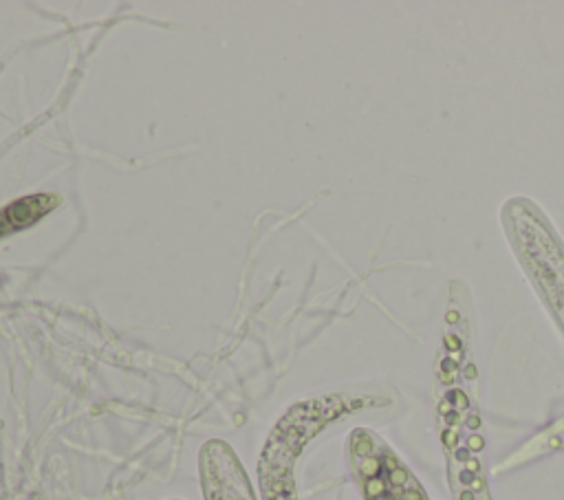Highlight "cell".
Listing matches in <instances>:
<instances>
[{
    "instance_id": "1",
    "label": "cell",
    "mask_w": 564,
    "mask_h": 500,
    "mask_svg": "<svg viewBox=\"0 0 564 500\" xmlns=\"http://www.w3.org/2000/svg\"><path fill=\"white\" fill-rule=\"evenodd\" d=\"M57 203H60V198L55 194H35L7 205L0 210V238L33 225L51 210H55Z\"/></svg>"
},
{
    "instance_id": "2",
    "label": "cell",
    "mask_w": 564,
    "mask_h": 500,
    "mask_svg": "<svg viewBox=\"0 0 564 500\" xmlns=\"http://www.w3.org/2000/svg\"><path fill=\"white\" fill-rule=\"evenodd\" d=\"M353 452L357 456H370L372 454V441L364 434V432H357V436L353 439Z\"/></svg>"
},
{
    "instance_id": "3",
    "label": "cell",
    "mask_w": 564,
    "mask_h": 500,
    "mask_svg": "<svg viewBox=\"0 0 564 500\" xmlns=\"http://www.w3.org/2000/svg\"><path fill=\"white\" fill-rule=\"evenodd\" d=\"M379 469H382V463H379V459H375V456H364L362 463H360V472H362V476H366V478H375V476L379 474Z\"/></svg>"
},
{
    "instance_id": "4",
    "label": "cell",
    "mask_w": 564,
    "mask_h": 500,
    "mask_svg": "<svg viewBox=\"0 0 564 500\" xmlns=\"http://www.w3.org/2000/svg\"><path fill=\"white\" fill-rule=\"evenodd\" d=\"M384 491H386V483L382 478H368V483H366V494H368L370 500H377V498H382L384 496Z\"/></svg>"
},
{
    "instance_id": "5",
    "label": "cell",
    "mask_w": 564,
    "mask_h": 500,
    "mask_svg": "<svg viewBox=\"0 0 564 500\" xmlns=\"http://www.w3.org/2000/svg\"><path fill=\"white\" fill-rule=\"evenodd\" d=\"M406 478H408V474H406V469H401V467H397V469H392V472H390V483L392 485H404Z\"/></svg>"
},
{
    "instance_id": "6",
    "label": "cell",
    "mask_w": 564,
    "mask_h": 500,
    "mask_svg": "<svg viewBox=\"0 0 564 500\" xmlns=\"http://www.w3.org/2000/svg\"><path fill=\"white\" fill-rule=\"evenodd\" d=\"M454 401H456V406L458 408H465L467 406V397H465V392H461V390H454Z\"/></svg>"
},
{
    "instance_id": "7",
    "label": "cell",
    "mask_w": 564,
    "mask_h": 500,
    "mask_svg": "<svg viewBox=\"0 0 564 500\" xmlns=\"http://www.w3.org/2000/svg\"><path fill=\"white\" fill-rule=\"evenodd\" d=\"M445 346H448L450 350H456V348H461V342L454 335H445Z\"/></svg>"
},
{
    "instance_id": "8",
    "label": "cell",
    "mask_w": 564,
    "mask_h": 500,
    "mask_svg": "<svg viewBox=\"0 0 564 500\" xmlns=\"http://www.w3.org/2000/svg\"><path fill=\"white\" fill-rule=\"evenodd\" d=\"M483 447V439L481 436H472L470 439V450H481Z\"/></svg>"
},
{
    "instance_id": "9",
    "label": "cell",
    "mask_w": 564,
    "mask_h": 500,
    "mask_svg": "<svg viewBox=\"0 0 564 500\" xmlns=\"http://www.w3.org/2000/svg\"><path fill=\"white\" fill-rule=\"evenodd\" d=\"M404 500H423L419 491H406L404 494Z\"/></svg>"
},
{
    "instance_id": "10",
    "label": "cell",
    "mask_w": 564,
    "mask_h": 500,
    "mask_svg": "<svg viewBox=\"0 0 564 500\" xmlns=\"http://www.w3.org/2000/svg\"><path fill=\"white\" fill-rule=\"evenodd\" d=\"M445 320H448L450 324H454V322H458V313L456 311H450L448 315H445Z\"/></svg>"
},
{
    "instance_id": "11",
    "label": "cell",
    "mask_w": 564,
    "mask_h": 500,
    "mask_svg": "<svg viewBox=\"0 0 564 500\" xmlns=\"http://www.w3.org/2000/svg\"><path fill=\"white\" fill-rule=\"evenodd\" d=\"M465 377H467V379H474V377H476V368H474L472 364L465 368Z\"/></svg>"
},
{
    "instance_id": "12",
    "label": "cell",
    "mask_w": 564,
    "mask_h": 500,
    "mask_svg": "<svg viewBox=\"0 0 564 500\" xmlns=\"http://www.w3.org/2000/svg\"><path fill=\"white\" fill-rule=\"evenodd\" d=\"M454 439H456V434H454V432H445V443H448V445L454 443Z\"/></svg>"
},
{
    "instance_id": "13",
    "label": "cell",
    "mask_w": 564,
    "mask_h": 500,
    "mask_svg": "<svg viewBox=\"0 0 564 500\" xmlns=\"http://www.w3.org/2000/svg\"><path fill=\"white\" fill-rule=\"evenodd\" d=\"M481 425V419L478 416H470V428H478Z\"/></svg>"
},
{
    "instance_id": "14",
    "label": "cell",
    "mask_w": 564,
    "mask_h": 500,
    "mask_svg": "<svg viewBox=\"0 0 564 500\" xmlns=\"http://www.w3.org/2000/svg\"><path fill=\"white\" fill-rule=\"evenodd\" d=\"M438 410H441L443 414H448V412H450V403H448V401H443L441 406H438Z\"/></svg>"
},
{
    "instance_id": "15",
    "label": "cell",
    "mask_w": 564,
    "mask_h": 500,
    "mask_svg": "<svg viewBox=\"0 0 564 500\" xmlns=\"http://www.w3.org/2000/svg\"><path fill=\"white\" fill-rule=\"evenodd\" d=\"M472 469V472H476V469H478V461H470V465H467Z\"/></svg>"
},
{
    "instance_id": "16",
    "label": "cell",
    "mask_w": 564,
    "mask_h": 500,
    "mask_svg": "<svg viewBox=\"0 0 564 500\" xmlns=\"http://www.w3.org/2000/svg\"><path fill=\"white\" fill-rule=\"evenodd\" d=\"M461 500H472V494H470V491H465V494L461 496Z\"/></svg>"
}]
</instances>
